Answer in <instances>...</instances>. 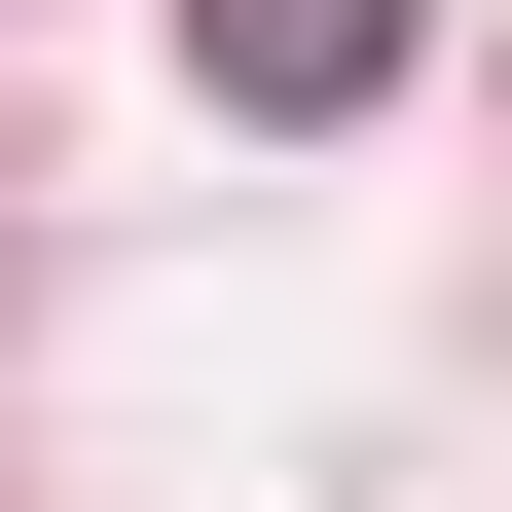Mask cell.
I'll return each instance as SVG.
<instances>
[{
    "instance_id": "1",
    "label": "cell",
    "mask_w": 512,
    "mask_h": 512,
    "mask_svg": "<svg viewBox=\"0 0 512 512\" xmlns=\"http://www.w3.org/2000/svg\"><path fill=\"white\" fill-rule=\"evenodd\" d=\"M183 74H220L256 147H330V110H403V0H183Z\"/></svg>"
}]
</instances>
